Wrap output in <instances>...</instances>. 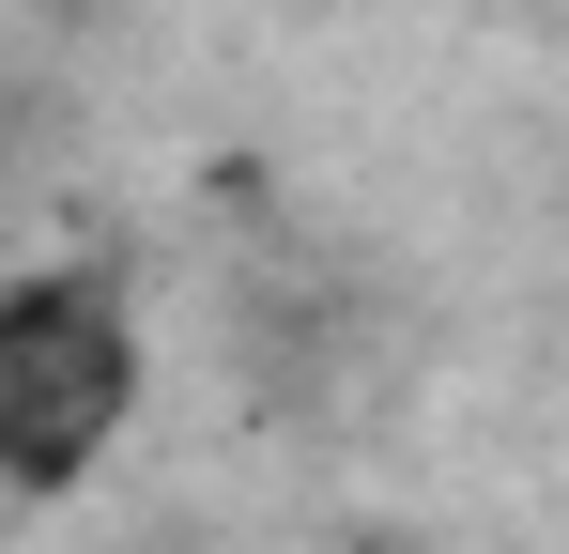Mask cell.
Wrapping results in <instances>:
<instances>
[{"mask_svg": "<svg viewBox=\"0 0 569 554\" xmlns=\"http://www.w3.org/2000/svg\"><path fill=\"white\" fill-rule=\"evenodd\" d=\"M139 416V308L108 277L47 263L0 293V493L16 508H62Z\"/></svg>", "mask_w": 569, "mask_h": 554, "instance_id": "obj_1", "label": "cell"}]
</instances>
